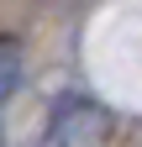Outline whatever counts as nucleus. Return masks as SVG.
<instances>
[{"label": "nucleus", "instance_id": "obj_1", "mask_svg": "<svg viewBox=\"0 0 142 147\" xmlns=\"http://www.w3.org/2000/svg\"><path fill=\"white\" fill-rule=\"evenodd\" d=\"M105 131H111V116L95 100H63L47 121V147H100Z\"/></svg>", "mask_w": 142, "mask_h": 147}, {"label": "nucleus", "instance_id": "obj_2", "mask_svg": "<svg viewBox=\"0 0 142 147\" xmlns=\"http://www.w3.org/2000/svg\"><path fill=\"white\" fill-rule=\"evenodd\" d=\"M16 84H21V53L11 42H0V105L16 95Z\"/></svg>", "mask_w": 142, "mask_h": 147}]
</instances>
